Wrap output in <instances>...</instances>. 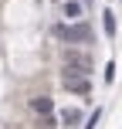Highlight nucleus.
I'll list each match as a JSON object with an SVG mask.
<instances>
[{
    "mask_svg": "<svg viewBox=\"0 0 122 129\" xmlns=\"http://www.w3.org/2000/svg\"><path fill=\"white\" fill-rule=\"evenodd\" d=\"M51 38H58V41H64V44H92V38H95V34H92V27L85 24H68V20H64V24H54L51 27Z\"/></svg>",
    "mask_w": 122,
    "mask_h": 129,
    "instance_id": "nucleus-1",
    "label": "nucleus"
},
{
    "mask_svg": "<svg viewBox=\"0 0 122 129\" xmlns=\"http://www.w3.org/2000/svg\"><path fill=\"white\" fill-rule=\"evenodd\" d=\"M64 68L88 78V71H92V54H88V51H78V48H68V51H64Z\"/></svg>",
    "mask_w": 122,
    "mask_h": 129,
    "instance_id": "nucleus-2",
    "label": "nucleus"
},
{
    "mask_svg": "<svg viewBox=\"0 0 122 129\" xmlns=\"http://www.w3.org/2000/svg\"><path fill=\"white\" fill-rule=\"evenodd\" d=\"M61 85L68 92H75V95H88V92H92V82H88V78H85V75H75V71H68V68L61 71Z\"/></svg>",
    "mask_w": 122,
    "mask_h": 129,
    "instance_id": "nucleus-3",
    "label": "nucleus"
},
{
    "mask_svg": "<svg viewBox=\"0 0 122 129\" xmlns=\"http://www.w3.org/2000/svg\"><path fill=\"white\" fill-rule=\"evenodd\" d=\"M64 17H68V24H82L85 20V10H88V7L82 4V0H64Z\"/></svg>",
    "mask_w": 122,
    "mask_h": 129,
    "instance_id": "nucleus-4",
    "label": "nucleus"
},
{
    "mask_svg": "<svg viewBox=\"0 0 122 129\" xmlns=\"http://www.w3.org/2000/svg\"><path fill=\"white\" fill-rule=\"evenodd\" d=\"M31 109L37 112V116H44V119H51V112H54V102L48 95H34L31 99Z\"/></svg>",
    "mask_w": 122,
    "mask_h": 129,
    "instance_id": "nucleus-5",
    "label": "nucleus"
},
{
    "mask_svg": "<svg viewBox=\"0 0 122 129\" xmlns=\"http://www.w3.org/2000/svg\"><path fill=\"white\" fill-rule=\"evenodd\" d=\"M61 122L64 126H78V122H82V112H78V109H61Z\"/></svg>",
    "mask_w": 122,
    "mask_h": 129,
    "instance_id": "nucleus-6",
    "label": "nucleus"
},
{
    "mask_svg": "<svg viewBox=\"0 0 122 129\" xmlns=\"http://www.w3.org/2000/svg\"><path fill=\"white\" fill-rule=\"evenodd\" d=\"M102 17H105V34L112 38V34H115V14H112V10H105Z\"/></svg>",
    "mask_w": 122,
    "mask_h": 129,
    "instance_id": "nucleus-7",
    "label": "nucleus"
},
{
    "mask_svg": "<svg viewBox=\"0 0 122 129\" xmlns=\"http://www.w3.org/2000/svg\"><path fill=\"white\" fill-rule=\"evenodd\" d=\"M98 119H102V112L95 109V112H92V119H88V126H85V129H95V126H98Z\"/></svg>",
    "mask_w": 122,
    "mask_h": 129,
    "instance_id": "nucleus-8",
    "label": "nucleus"
}]
</instances>
